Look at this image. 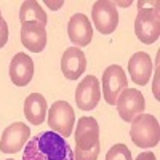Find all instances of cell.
I'll return each mask as SVG.
<instances>
[{
	"label": "cell",
	"instance_id": "obj_1",
	"mask_svg": "<svg viewBox=\"0 0 160 160\" xmlns=\"http://www.w3.org/2000/svg\"><path fill=\"white\" fill-rule=\"evenodd\" d=\"M22 160H74V152L58 133L42 131L28 141Z\"/></svg>",
	"mask_w": 160,
	"mask_h": 160
},
{
	"label": "cell",
	"instance_id": "obj_2",
	"mask_svg": "<svg viewBox=\"0 0 160 160\" xmlns=\"http://www.w3.org/2000/svg\"><path fill=\"white\" fill-rule=\"evenodd\" d=\"M101 152L99 125L93 117H80L75 130L74 160H98Z\"/></svg>",
	"mask_w": 160,
	"mask_h": 160
},
{
	"label": "cell",
	"instance_id": "obj_3",
	"mask_svg": "<svg viewBox=\"0 0 160 160\" xmlns=\"http://www.w3.org/2000/svg\"><path fill=\"white\" fill-rule=\"evenodd\" d=\"M130 138L138 148L149 149L155 148L160 141V125L158 120L151 114H139L131 122Z\"/></svg>",
	"mask_w": 160,
	"mask_h": 160
},
{
	"label": "cell",
	"instance_id": "obj_4",
	"mask_svg": "<svg viewBox=\"0 0 160 160\" xmlns=\"http://www.w3.org/2000/svg\"><path fill=\"white\" fill-rule=\"evenodd\" d=\"M136 37L144 45L155 43L160 37V18L158 7L155 8H139L138 16L135 19Z\"/></svg>",
	"mask_w": 160,
	"mask_h": 160
},
{
	"label": "cell",
	"instance_id": "obj_5",
	"mask_svg": "<svg viewBox=\"0 0 160 160\" xmlns=\"http://www.w3.org/2000/svg\"><path fill=\"white\" fill-rule=\"evenodd\" d=\"M75 123V112L68 101H56L48 109V127L59 136L68 138L72 135Z\"/></svg>",
	"mask_w": 160,
	"mask_h": 160
},
{
	"label": "cell",
	"instance_id": "obj_6",
	"mask_svg": "<svg viewBox=\"0 0 160 160\" xmlns=\"http://www.w3.org/2000/svg\"><path fill=\"white\" fill-rule=\"evenodd\" d=\"M128 88V78L125 71L117 64L109 66L102 72V96L109 106H115L118 95Z\"/></svg>",
	"mask_w": 160,
	"mask_h": 160
},
{
	"label": "cell",
	"instance_id": "obj_7",
	"mask_svg": "<svg viewBox=\"0 0 160 160\" xmlns=\"http://www.w3.org/2000/svg\"><path fill=\"white\" fill-rule=\"evenodd\" d=\"M117 112L123 122H133L135 117L144 114L146 101L142 93L136 88H125L117 98Z\"/></svg>",
	"mask_w": 160,
	"mask_h": 160
},
{
	"label": "cell",
	"instance_id": "obj_8",
	"mask_svg": "<svg viewBox=\"0 0 160 160\" xmlns=\"http://www.w3.org/2000/svg\"><path fill=\"white\" fill-rule=\"evenodd\" d=\"M91 19L101 34H112L118 26L117 5L109 0H98L91 8Z\"/></svg>",
	"mask_w": 160,
	"mask_h": 160
},
{
	"label": "cell",
	"instance_id": "obj_9",
	"mask_svg": "<svg viewBox=\"0 0 160 160\" xmlns=\"http://www.w3.org/2000/svg\"><path fill=\"white\" fill-rule=\"evenodd\" d=\"M99 99H101L99 80L95 75H87L77 85V90H75L77 108L80 111H91L98 106Z\"/></svg>",
	"mask_w": 160,
	"mask_h": 160
},
{
	"label": "cell",
	"instance_id": "obj_10",
	"mask_svg": "<svg viewBox=\"0 0 160 160\" xmlns=\"http://www.w3.org/2000/svg\"><path fill=\"white\" fill-rule=\"evenodd\" d=\"M31 135L29 127L22 122H15L5 128L0 138V151L3 154H16L19 152Z\"/></svg>",
	"mask_w": 160,
	"mask_h": 160
},
{
	"label": "cell",
	"instance_id": "obj_11",
	"mask_svg": "<svg viewBox=\"0 0 160 160\" xmlns=\"http://www.w3.org/2000/svg\"><path fill=\"white\" fill-rule=\"evenodd\" d=\"M34 77V61L26 53H16L10 62V78L16 87H26Z\"/></svg>",
	"mask_w": 160,
	"mask_h": 160
},
{
	"label": "cell",
	"instance_id": "obj_12",
	"mask_svg": "<svg viewBox=\"0 0 160 160\" xmlns=\"http://www.w3.org/2000/svg\"><path fill=\"white\" fill-rule=\"evenodd\" d=\"M87 69V58L85 53L77 48V47H69L64 51L61 58V72L68 80H77Z\"/></svg>",
	"mask_w": 160,
	"mask_h": 160
},
{
	"label": "cell",
	"instance_id": "obj_13",
	"mask_svg": "<svg viewBox=\"0 0 160 160\" xmlns=\"http://www.w3.org/2000/svg\"><path fill=\"white\" fill-rule=\"evenodd\" d=\"M21 42L32 53L43 51V48L47 45L45 26L40 24V22H35V21L22 22L21 24Z\"/></svg>",
	"mask_w": 160,
	"mask_h": 160
},
{
	"label": "cell",
	"instance_id": "obj_14",
	"mask_svg": "<svg viewBox=\"0 0 160 160\" xmlns=\"http://www.w3.org/2000/svg\"><path fill=\"white\" fill-rule=\"evenodd\" d=\"M68 35L71 38V42L78 47H87L90 45L93 38V28L88 16H85L83 13H77L69 19L68 24Z\"/></svg>",
	"mask_w": 160,
	"mask_h": 160
},
{
	"label": "cell",
	"instance_id": "obj_15",
	"mask_svg": "<svg viewBox=\"0 0 160 160\" xmlns=\"http://www.w3.org/2000/svg\"><path fill=\"white\" fill-rule=\"evenodd\" d=\"M152 68H154L152 59L148 53H144V51L135 53L128 61L130 77L136 85H141V87L149 82V78L152 75Z\"/></svg>",
	"mask_w": 160,
	"mask_h": 160
},
{
	"label": "cell",
	"instance_id": "obj_16",
	"mask_svg": "<svg viewBox=\"0 0 160 160\" xmlns=\"http://www.w3.org/2000/svg\"><path fill=\"white\" fill-rule=\"evenodd\" d=\"M48 112L47 99L40 93H31L24 101V115L26 120L31 122L32 125H40L45 122Z\"/></svg>",
	"mask_w": 160,
	"mask_h": 160
},
{
	"label": "cell",
	"instance_id": "obj_17",
	"mask_svg": "<svg viewBox=\"0 0 160 160\" xmlns=\"http://www.w3.org/2000/svg\"><path fill=\"white\" fill-rule=\"evenodd\" d=\"M19 21H21V24L35 21V22H40L45 26L47 24V13L38 5V2H35V0H26V2H22L21 10H19Z\"/></svg>",
	"mask_w": 160,
	"mask_h": 160
},
{
	"label": "cell",
	"instance_id": "obj_18",
	"mask_svg": "<svg viewBox=\"0 0 160 160\" xmlns=\"http://www.w3.org/2000/svg\"><path fill=\"white\" fill-rule=\"evenodd\" d=\"M106 160H131V152L125 144H114L106 154Z\"/></svg>",
	"mask_w": 160,
	"mask_h": 160
},
{
	"label": "cell",
	"instance_id": "obj_19",
	"mask_svg": "<svg viewBox=\"0 0 160 160\" xmlns=\"http://www.w3.org/2000/svg\"><path fill=\"white\" fill-rule=\"evenodd\" d=\"M8 42V24L0 15V48H3Z\"/></svg>",
	"mask_w": 160,
	"mask_h": 160
},
{
	"label": "cell",
	"instance_id": "obj_20",
	"mask_svg": "<svg viewBox=\"0 0 160 160\" xmlns=\"http://www.w3.org/2000/svg\"><path fill=\"white\" fill-rule=\"evenodd\" d=\"M136 160H157V158H155L154 152H151V151H146V152H141V154L136 157Z\"/></svg>",
	"mask_w": 160,
	"mask_h": 160
},
{
	"label": "cell",
	"instance_id": "obj_21",
	"mask_svg": "<svg viewBox=\"0 0 160 160\" xmlns=\"http://www.w3.org/2000/svg\"><path fill=\"white\" fill-rule=\"evenodd\" d=\"M7 160H13V158H7Z\"/></svg>",
	"mask_w": 160,
	"mask_h": 160
},
{
	"label": "cell",
	"instance_id": "obj_22",
	"mask_svg": "<svg viewBox=\"0 0 160 160\" xmlns=\"http://www.w3.org/2000/svg\"><path fill=\"white\" fill-rule=\"evenodd\" d=\"M0 15H2V11H0Z\"/></svg>",
	"mask_w": 160,
	"mask_h": 160
}]
</instances>
